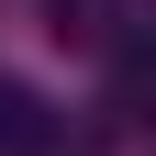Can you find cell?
Instances as JSON below:
<instances>
[{
  "label": "cell",
  "instance_id": "1",
  "mask_svg": "<svg viewBox=\"0 0 156 156\" xmlns=\"http://www.w3.org/2000/svg\"><path fill=\"white\" fill-rule=\"evenodd\" d=\"M45 23H56V34H78V45H89V34H101V0H45Z\"/></svg>",
  "mask_w": 156,
  "mask_h": 156
}]
</instances>
